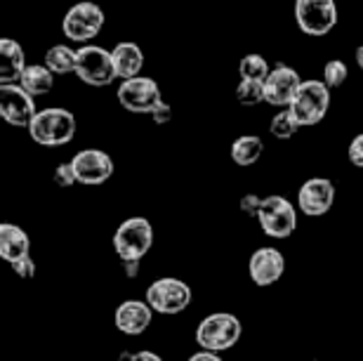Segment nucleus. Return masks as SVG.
Instances as JSON below:
<instances>
[{"label": "nucleus", "mask_w": 363, "mask_h": 361, "mask_svg": "<svg viewBox=\"0 0 363 361\" xmlns=\"http://www.w3.org/2000/svg\"><path fill=\"white\" fill-rule=\"evenodd\" d=\"M76 116L69 109H60V106H52V109H40L35 113V118L28 126V135L35 144L48 149L55 147H64L76 137Z\"/></svg>", "instance_id": "1"}, {"label": "nucleus", "mask_w": 363, "mask_h": 361, "mask_svg": "<svg viewBox=\"0 0 363 361\" xmlns=\"http://www.w3.org/2000/svg\"><path fill=\"white\" fill-rule=\"evenodd\" d=\"M243 326L238 321V316L229 314V312H215L208 314L206 319L199 323L196 328V343H199L201 350L208 352H227L234 345L241 340Z\"/></svg>", "instance_id": "2"}, {"label": "nucleus", "mask_w": 363, "mask_h": 361, "mask_svg": "<svg viewBox=\"0 0 363 361\" xmlns=\"http://www.w3.org/2000/svg\"><path fill=\"white\" fill-rule=\"evenodd\" d=\"M154 245V227L147 218H128L113 232V250L123 262L125 260H142Z\"/></svg>", "instance_id": "3"}, {"label": "nucleus", "mask_w": 363, "mask_h": 361, "mask_svg": "<svg viewBox=\"0 0 363 361\" xmlns=\"http://www.w3.org/2000/svg\"><path fill=\"white\" fill-rule=\"evenodd\" d=\"M295 113V118L300 121L302 128L316 126L325 118V113L330 109V88L323 81H302L300 90L293 99V104L288 106Z\"/></svg>", "instance_id": "4"}, {"label": "nucleus", "mask_w": 363, "mask_h": 361, "mask_svg": "<svg viewBox=\"0 0 363 361\" xmlns=\"http://www.w3.org/2000/svg\"><path fill=\"white\" fill-rule=\"evenodd\" d=\"M191 288L186 281L175 279V277H163L156 279L154 284L147 288V302L156 314H179L191 305Z\"/></svg>", "instance_id": "5"}, {"label": "nucleus", "mask_w": 363, "mask_h": 361, "mask_svg": "<svg viewBox=\"0 0 363 361\" xmlns=\"http://www.w3.org/2000/svg\"><path fill=\"white\" fill-rule=\"evenodd\" d=\"M259 229L269 239H288L297 229V208L286 196L272 194L262 199V208L257 215Z\"/></svg>", "instance_id": "6"}, {"label": "nucleus", "mask_w": 363, "mask_h": 361, "mask_svg": "<svg viewBox=\"0 0 363 361\" xmlns=\"http://www.w3.org/2000/svg\"><path fill=\"white\" fill-rule=\"evenodd\" d=\"M295 21L307 35H328L337 24L335 0H295Z\"/></svg>", "instance_id": "7"}, {"label": "nucleus", "mask_w": 363, "mask_h": 361, "mask_svg": "<svg viewBox=\"0 0 363 361\" xmlns=\"http://www.w3.org/2000/svg\"><path fill=\"white\" fill-rule=\"evenodd\" d=\"M104 21H106L104 10H101L97 3L83 0V3H76L74 7H69V12L64 14L62 31L69 40L88 43L104 28Z\"/></svg>", "instance_id": "8"}, {"label": "nucleus", "mask_w": 363, "mask_h": 361, "mask_svg": "<svg viewBox=\"0 0 363 361\" xmlns=\"http://www.w3.org/2000/svg\"><path fill=\"white\" fill-rule=\"evenodd\" d=\"M118 97L121 106L130 113H154V109L158 104L163 102V95H161V88L154 78L149 76H137V78H130V81H123L118 85Z\"/></svg>", "instance_id": "9"}, {"label": "nucleus", "mask_w": 363, "mask_h": 361, "mask_svg": "<svg viewBox=\"0 0 363 361\" xmlns=\"http://www.w3.org/2000/svg\"><path fill=\"white\" fill-rule=\"evenodd\" d=\"M76 76L92 88H104L111 85L116 78L111 52L99 45H83L78 50L76 60Z\"/></svg>", "instance_id": "10"}, {"label": "nucleus", "mask_w": 363, "mask_h": 361, "mask_svg": "<svg viewBox=\"0 0 363 361\" xmlns=\"http://www.w3.org/2000/svg\"><path fill=\"white\" fill-rule=\"evenodd\" d=\"M35 97L21 88L19 83L0 85V116L14 128H28L35 118Z\"/></svg>", "instance_id": "11"}, {"label": "nucleus", "mask_w": 363, "mask_h": 361, "mask_svg": "<svg viewBox=\"0 0 363 361\" xmlns=\"http://www.w3.org/2000/svg\"><path fill=\"white\" fill-rule=\"evenodd\" d=\"M78 184L99 187L113 175V158L101 149H83L71 158Z\"/></svg>", "instance_id": "12"}, {"label": "nucleus", "mask_w": 363, "mask_h": 361, "mask_svg": "<svg viewBox=\"0 0 363 361\" xmlns=\"http://www.w3.org/2000/svg\"><path fill=\"white\" fill-rule=\"evenodd\" d=\"M335 204V184L328 177H309L297 191V208L307 218H321Z\"/></svg>", "instance_id": "13"}, {"label": "nucleus", "mask_w": 363, "mask_h": 361, "mask_svg": "<svg viewBox=\"0 0 363 361\" xmlns=\"http://www.w3.org/2000/svg\"><path fill=\"white\" fill-rule=\"evenodd\" d=\"M300 85H302L300 74H297L293 67H283L281 64V67L272 69L269 78L264 81V102L272 106L288 109V106L293 104Z\"/></svg>", "instance_id": "14"}, {"label": "nucleus", "mask_w": 363, "mask_h": 361, "mask_svg": "<svg viewBox=\"0 0 363 361\" xmlns=\"http://www.w3.org/2000/svg\"><path fill=\"white\" fill-rule=\"evenodd\" d=\"M283 272H286V257H283V252L279 248L264 245V248H257L250 255L248 274L255 286L259 288L274 286L283 277Z\"/></svg>", "instance_id": "15"}, {"label": "nucleus", "mask_w": 363, "mask_h": 361, "mask_svg": "<svg viewBox=\"0 0 363 361\" xmlns=\"http://www.w3.org/2000/svg\"><path fill=\"white\" fill-rule=\"evenodd\" d=\"M154 314L156 312L149 307L147 300H125L116 307L113 323H116V328L125 335H142L144 331L151 326Z\"/></svg>", "instance_id": "16"}, {"label": "nucleus", "mask_w": 363, "mask_h": 361, "mask_svg": "<svg viewBox=\"0 0 363 361\" xmlns=\"http://www.w3.org/2000/svg\"><path fill=\"white\" fill-rule=\"evenodd\" d=\"M26 67L28 64L24 60V48L12 38L0 40V85L19 83Z\"/></svg>", "instance_id": "17"}, {"label": "nucleus", "mask_w": 363, "mask_h": 361, "mask_svg": "<svg viewBox=\"0 0 363 361\" xmlns=\"http://www.w3.org/2000/svg\"><path fill=\"white\" fill-rule=\"evenodd\" d=\"M111 60H113V69H116V78H123V81H130V78H137L144 67V52L142 48L133 40H123L111 50Z\"/></svg>", "instance_id": "18"}, {"label": "nucleus", "mask_w": 363, "mask_h": 361, "mask_svg": "<svg viewBox=\"0 0 363 361\" xmlns=\"http://www.w3.org/2000/svg\"><path fill=\"white\" fill-rule=\"evenodd\" d=\"M28 248H31V241H28V234L21 227L12 225V222H3L0 225V257L5 262H19V260L28 257Z\"/></svg>", "instance_id": "19"}, {"label": "nucleus", "mask_w": 363, "mask_h": 361, "mask_svg": "<svg viewBox=\"0 0 363 361\" xmlns=\"http://www.w3.org/2000/svg\"><path fill=\"white\" fill-rule=\"evenodd\" d=\"M19 85L24 88L31 97H43L52 90L55 85V74L45 64H28L24 74L19 78Z\"/></svg>", "instance_id": "20"}, {"label": "nucleus", "mask_w": 363, "mask_h": 361, "mask_svg": "<svg viewBox=\"0 0 363 361\" xmlns=\"http://www.w3.org/2000/svg\"><path fill=\"white\" fill-rule=\"evenodd\" d=\"M262 151H264V142L259 140L257 135H241L231 144V158H234V163L241 165V168L255 165L259 158H262Z\"/></svg>", "instance_id": "21"}, {"label": "nucleus", "mask_w": 363, "mask_h": 361, "mask_svg": "<svg viewBox=\"0 0 363 361\" xmlns=\"http://www.w3.org/2000/svg\"><path fill=\"white\" fill-rule=\"evenodd\" d=\"M76 60H78V50L69 45H52L45 52V67L55 76L76 74Z\"/></svg>", "instance_id": "22"}, {"label": "nucleus", "mask_w": 363, "mask_h": 361, "mask_svg": "<svg viewBox=\"0 0 363 361\" xmlns=\"http://www.w3.org/2000/svg\"><path fill=\"white\" fill-rule=\"evenodd\" d=\"M238 74H241V81L264 83L267 78H269L272 69H269V62H267L262 55H245L241 64H238Z\"/></svg>", "instance_id": "23"}, {"label": "nucleus", "mask_w": 363, "mask_h": 361, "mask_svg": "<svg viewBox=\"0 0 363 361\" xmlns=\"http://www.w3.org/2000/svg\"><path fill=\"white\" fill-rule=\"evenodd\" d=\"M300 128H302L300 121L295 118V113L290 109L279 111L269 123V130H272V135L276 137V140H290V137L297 135V130Z\"/></svg>", "instance_id": "24"}, {"label": "nucleus", "mask_w": 363, "mask_h": 361, "mask_svg": "<svg viewBox=\"0 0 363 361\" xmlns=\"http://www.w3.org/2000/svg\"><path fill=\"white\" fill-rule=\"evenodd\" d=\"M236 99L243 106H255L264 102V83L259 81H241L236 88Z\"/></svg>", "instance_id": "25"}, {"label": "nucleus", "mask_w": 363, "mask_h": 361, "mask_svg": "<svg viewBox=\"0 0 363 361\" xmlns=\"http://www.w3.org/2000/svg\"><path fill=\"white\" fill-rule=\"evenodd\" d=\"M347 76H350V69H347V64L342 60L325 62V67H323V83L328 85L330 90H335V88H340V85H345Z\"/></svg>", "instance_id": "26"}, {"label": "nucleus", "mask_w": 363, "mask_h": 361, "mask_svg": "<svg viewBox=\"0 0 363 361\" xmlns=\"http://www.w3.org/2000/svg\"><path fill=\"white\" fill-rule=\"evenodd\" d=\"M55 184L64 187V189H69V187L78 184V177H76V172H74V165H71V163H60V165H57V170H55Z\"/></svg>", "instance_id": "27"}, {"label": "nucleus", "mask_w": 363, "mask_h": 361, "mask_svg": "<svg viewBox=\"0 0 363 361\" xmlns=\"http://www.w3.org/2000/svg\"><path fill=\"white\" fill-rule=\"evenodd\" d=\"M347 156H350V163L354 168H363V133L357 135L350 142V149H347Z\"/></svg>", "instance_id": "28"}, {"label": "nucleus", "mask_w": 363, "mask_h": 361, "mask_svg": "<svg viewBox=\"0 0 363 361\" xmlns=\"http://www.w3.org/2000/svg\"><path fill=\"white\" fill-rule=\"evenodd\" d=\"M259 208H262V196H257V194H245L241 199V213L250 215V218L257 220Z\"/></svg>", "instance_id": "29"}, {"label": "nucleus", "mask_w": 363, "mask_h": 361, "mask_svg": "<svg viewBox=\"0 0 363 361\" xmlns=\"http://www.w3.org/2000/svg\"><path fill=\"white\" fill-rule=\"evenodd\" d=\"M12 270L19 279H31L35 274V262L31 257H24V260H19V262H14Z\"/></svg>", "instance_id": "30"}, {"label": "nucleus", "mask_w": 363, "mask_h": 361, "mask_svg": "<svg viewBox=\"0 0 363 361\" xmlns=\"http://www.w3.org/2000/svg\"><path fill=\"white\" fill-rule=\"evenodd\" d=\"M151 118H154V123H158V126H163V123H168L172 118V109H170V104H165L161 102L154 109V113H151Z\"/></svg>", "instance_id": "31"}, {"label": "nucleus", "mask_w": 363, "mask_h": 361, "mask_svg": "<svg viewBox=\"0 0 363 361\" xmlns=\"http://www.w3.org/2000/svg\"><path fill=\"white\" fill-rule=\"evenodd\" d=\"M189 361H224L217 352H208V350H201V352H196V355L189 357Z\"/></svg>", "instance_id": "32"}, {"label": "nucleus", "mask_w": 363, "mask_h": 361, "mask_svg": "<svg viewBox=\"0 0 363 361\" xmlns=\"http://www.w3.org/2000/svg\"><path fill=\"white\" fill-rule=\"evenodd\" d=\"M140 262L142 260H125V262H123V272H125L128 279H135L137 274H140Z\"/></svg>", "instance_id": "33"}, {"label": "nucleus", "mask_w": 363, "mask_h": 361, "mask_svg": "<svg viewBox=\"0 0 363 361\" xmlns=\"http://www.w3.org/2000/svg\"><path fill=\"white\" fill-rule=\"evenodd\" d=\"M130 361H163L161 357L156 355V352H151V350H142V352H135L133 359Z\"/></svg>", "instance_id": "34"}, {"label": "nucleus", "mask_w": 363, "mask_h": 361, "mask_svg": "<svg viewBox=\"0 0 363 361\" xmlns=\"http://www.w3.org/2000/svg\"><path fill=\"white\" fill-rule=\"evenodd\" d=\"M357 64H359V69L363 71V45L357 48Z\"/></svg>", "instance_id": "35"}, {"label": "nucleus", "mask_w": 363, "mask_h": 361, "mask_svg": "<svg viewBox=\"0 0 363 361\" xmlns=\"http://www.w3.org/2000/svg\"><path fill=\"white\" fill-rule=\"evenodd\" d=\"M309 361H323V359H309Z\"/></svg>", "instance_id": "36"}]
</instances>
